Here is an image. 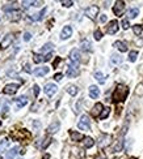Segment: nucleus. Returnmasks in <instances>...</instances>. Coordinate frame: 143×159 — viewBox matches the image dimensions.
I'll list each match as a JSON object with an SVG mask.
<instances>
[{
	"instance_id": "obj_26",
	"label": "nucleus",
	"mask_w": 143,
	"mask_h": 159,
	"mask_svg": "<svg viewBox=\"0 0 143 159\" xmlns=\"http://www.w3.org/2000/svg\"><path fill=\"white\" fill-rule=\"evenodd\" d=\"M83 142H84V147L85 149H89V147H92V146L95 145V141H93L91 137H85Z\"/></svg>"
},
{
	"instance_id": "obj_3",
	"label": "nucleus",
	"mask_w": 143,
	"mask_h": 159,
	"mask_svg": "<svg viewBox=\"0 0 143 159\" xmlns=\"http://www.w3.org/2000/svg\"><path fill=\"white\" fill-rule=\"evenodd\" d=\"M126 129H127V123L123 125V128H122L121 136H119L118 141H117L116 146H114V149H113L114 151H121V150H122V147H123V142H125V140H123V136H125V133H126Z\"/></svg>"
},
{
	"instance_id": "obj_15",
	"label": "nucleus",
	"mask_w": 143,
	"mask_h": 159,
	"mask_svg": "<svg viewBox=\"0 0 143 159\" xmlns=\"http://www.w3.org/2000/svg\"><path fill=\"white\" fill-rule=\"evenodd\" d=\"M49 70H50V69H49L47 67H41V68H36L33 73H34L37 77H42V76H46V74H47Z\"/></svg>"
},
{
	"instance_id": "obj_40",
	"label": "nucleus",
	"mask_w": 143,
	"mask_h": 159,
	"mask_svg": "<svg viewBox=\"0 0 143 159\" xmlns=\"http://www.w3.org/2000/svg\"><path fill=\"white\" fill-rule=\"evenodd\" d=\"M101 38H103V33H101L100 30H96L95 31V39L96 41H100Z\"/></svg>"
},
{
	"instance_id": "obj_38",
	"label": "nucleus",
	"mask_w": 143,
	"mask_h": 159,
	"mask_svg": "<svg viewBox=\"0 0 143 159\" xmlns=\"http://www.w3.org/2000/svg\"><path fill=\"white\" fill-rule=\"evenodd\" d=\"M50 143H51V138H50V137L45 138V142H42V145H41V149H42V150H43V149H46L49 145H50Z\"/></svg>"
},
{
	"instance_id": "obj_21",
	"label": "nucleus",
	"mask_w": 143,
	"mask_h": 159,
	"mask_svg": "<svg viewBox=\"0 0 143 159\" xmlns=\"http://www.w3.org/2000/svg\"><path fill=\"white\" fill-rule=\"evenodd\" d=\"M66 74H67V77H76V76L79 74V70H77V68H71V67H68V69H67Z\"/></svg>"
},
{
	"instance_id": "obj_9",
	"label": "nucleus",
	"mask_w": 143,
	"mask_h": 159,
	"mask_svg": "<svg viewBox=\"0 0 143 159\" xmlns=\"http://www.w3.org/2000/svg\"><path fill=\"white\" fill-rule=\"evenodd\" d=\"M113 12L116 16H122V13L125 12V3L123 1H117L113 7Z\"/></svg>"
},
{
	"instance_id": "obj_11",
	"label": "nucleus",
	"mask_w": 143,
	"mask_h": 159,
	"mask_svg": "<svg viewBox=\"0 0 143 159\" xmlns=\"http://www.w3.org/2000/svg\"><path fill=\"white\" fill-rule=\"evenodd\" d=\"M45 94L47 96H53L54 94L57 93V90H58V87H57V85H54V83H47V85L45 86Z\"/></svg>"
},
{
	"instance_id": "obj_7",
	"label": "nucleus",
	"mask_w": 143,
	"mask_h": 159,
	"mask_svg": "<svg viewBox=\"0 0 143 159\" xmlns=\"http://www.w3.org/2000/svg\"><path fill=\"white\" fill-rule=\"evenodd\" d=\"M12 42H13V35H12V34H7V35L3 38L1 43H0V50L8 48V47L12 44Z\"/></svg>"
},
{
	"instance_id": "obj_47",
	"label": "nucleus",
	"mask_w": 143,
	"mask_h": 159,
	"mask_svg": "<svg viewBox=\"0 0 143 159\" xmlns=\"http://www.w3.org/2000/svg\"><path fill=\"white\" fill-rule=\"evenodd\" d=\"M100 21H101V22H106V16H105V14L101 16V17H100Z\"/></svg>"
},
{
	"instance_id": "obj_4",
	"label": "nucleus",
	"mask_w": 143,
	"mask_h": 159,
	"mask_svg": "<svg viewBox=\"0 0 143 159\" xmlns=\"http://www.w3.org/2000/svg\"><path fill=\"white\" fill-rule=\"evenodd\" d=\"M77 127H79V129H82V130H89V128H91L89 117H88L87 115H83V116L80 117L79 123H77Z\"/></svg>"
},
{
	"instance_id": "obj_45",
	"label": "nucleus",
	"mask_w": 143,
	"mask_h": 159,
	"mask_svg": "<svg viewBox=\"0 0 143 159\" xmlns=\"http://www.w3.org/2000/svg\"><path fill=\"white\" fill-rule=\"evenodd\" d=\"M33 89H34V95L37 96L38 93H40V87H38V85H34V87H33Z\"/></svg>"
},
{
	"instance_id": "obj_28",
	"label": "nucleus",
	"mask_w": 143,
	"mask_h": 159,
	"mask_svg": "<svg viewBox=\"0 0 143 159\" xmlns=\"http://www.w3.org/2000/svg\"><path fill=\"white\" fill-rule=\"evenodd\" d=\"M138 14H139V9H138V8H131V9L129 10V13H127L129 18H135Z\"/></svg>"
},
{
	"instance_id": "obj_37",
	"label": "nucleus",
	"mask_w": 143,
	"mask_h": 159,
	"mask_svg": "<svg viewBox=\"0 0 143 159\" xmlns=\"http://www.w3.org/2000/svg\"><path fill=\"white\" fill-rule=\"evenodd\" d=\"M38 4V1H33V0H30V1H22V8H29L30 5H36Z\"/></svg>"
},
{
	"instance_id": "obj_43",
	"label": "nucleus",
	"mask_w": 143,
	"mask_h": 159,
	"mask_svg": "<svg viewBox=\"0 0 143 159\" xmlns=\"http://www.w3.org/2000/svg\"><path fill=\"white\" fill-rule=\"evenodd\" d=\"M51 57H53V54H51V52H49V54L46 55L45 57H43V61H49V60H50Z\"/></svg>"
},
{
	"instance_id": "obj_2",
	"label": "nucleus",
	"mask_w": 143,
	"mask_h": 159,
	"mask_svg": "<svg viewBox=\"0 0 143 159\" xmlns=\"http://www.w3.org/2000/svg\"><path fill=\"white\" fill-rule=\"evenodd\" d=\"M79 60H80V52L77 48L71 50L70 52V67L71 68H77L79 65Z\"/></svg>"
},
{
	"instance_id": "obj_6",
	"label": "nucleus",
	"mask_w": 143,
	"mask_h": 159,
	"mask_svg": "<svg viewBox=\"0 0 143 159\" xmlns=\"http://www.w3.org/2000/svg\"><path fill=\"white\" fill-rule=\"evenodd\" d=\"M19 87H20L19 83H8V85H7L6 87L3 89V91H4V94H8V95H13V94L17 93Z\"/></svg>"
},
{
	"instance_id": "obj_31",
	"label": "nucleus",
	"mask_w": 143,
	"mask_h": 159,
	"mask_svg": "<svg viewBox=\"0 0 143 159\" xmlns=\"http://www.w3.org/2000/svg\"><path fill=\"white\" fill-rule=\"evenodd\" d=\"M43 57L42 55H38V54H33V61L36 63V64H40L41 61H43Z\"/></svg>"
},
{
	"instance_id": "obj_51",
	"label": "nucleus",
	"mask_w": 143,
	"mask_h": 159,
	"mask_svg": "<svg viewBox=\"0 0 143 159\" xmlns=\"http://www.w3.org/2000/svg\"><path fill=\"white\" fill-rule=\"evenodd\" d=\"M0 127H1V120H0Z\"/></svg>"
},
{
	"instance_id": "obj_36",
	"label": "nucleus",
	"mask_w": 143,
	"mask_h": 159,
	"mask_svg": "<svg viewBox=\"0 0 143 159\" xmlns=\"http://www.w3.org/2000/svg\"><path fill=\"white\" fill-rule=\"evenodd\" d=\"M137 57H138V52L137 51H131L129 54V60H130V61L134 63L135 60H137Z\"/></svg>"
},
{
	"instance_id": "obj_22",
	"label": "nucleus",
	"mask_w": 143,
	"mask_h": 159,
	"mask_svg": "<svg viewBox=\"0 0 143 159\" xmlns=\"http://www.w3.org/2000/svg\"><path fill=\"white\" fill-rule=\"evenodd\" d=\"M17 150H19V147L17 146H15V147H12L11 150H8V153H7V159H15V156H16L17 154Z\"/></svg>"
},
{
	"instance_id": "obj_13",
	"label": "nucleus",
	"mask_w": 143,
	"mask_h": 159,
	"mask_svg": "<svg viewBox=\"0 0 143 159\" xmlns=\"http://www.w3.org/2000/svg\"><path fill=\"white\" fill-rule=\"evenodd\" d=\"M71 35H72V28L71 26H64L61 33V39H63V41L64 39H68Z\"/></svg>"
},
{
	"instance_id": "obj_12",
	"label": "nucleus",
	"mask_w": 143,
	"mask_h": 159,
	"mask_svg": "<svg viewBox=\"0 0 143 159\" xmlns=\"http://www.w3.org/2000/svg\"><path fill=\"white\" fill-rule=\"evenodd\" d=\"M103 109H104V107H103V104L101 103H96L95 106H93V108H92V111H91V114H92V116H95V117H100V115H101V112H103Z\"/></svg>"
},
{
	"instance_id": "obj_27",
	"label": "nucleus",
	"mask_w": 143,
	"mask_h": 159,
	"mask_svg": "<svg viewBox=\"0 0 143 159\" xmlns=\"http://www.w3.org/2000/svg\"><path fill=\"white\" fill-rule=\"evenodd\" d=\"M67 93H68L70 95H72V96L76 95L77 94V87L75 85H68L67 86Z\"/></svg>"
},
{
	"instance_id": "obj_5",
	"label": "nucleus",
	"mask_w": 143,
	"mask_h": 159,
	"mask_svg": "<svg viewBox=\"0 0 143 159\" xmlns=\"http://www.w3.org/2000/svg\"><path fill=\"white\" fill-rule=\"evenodd\" d=\"M98 12H100V9H98L97 5H91V7H88L87 9H85V16H87L88 18H91V20H95V18L97 17Z\"/></svg>"
},
{
	"instance_id": "obj_30",
	"label": "nucleus",
	"mask_w": 143,
	"mask_h": 159,
	"mask_svg": "<svg viewBox=\"0 0 143 159\" xmlns=\"http://www.w3.org/2000/svg\"><path fill=\"white\" fill-rule=\"evenodd\" d=\"M8 145H9L8 140H3V141H1V142H0V153H4V150L8 147Z\"/></svg>"
},
{
	"instance_id": "obj_46",
	"label": "nucleus",
	"mask_w": 143,
	"mask_h": 159,
	"mask_svg": "<svg viewBox=\"0 0 143 159\" xmlns=\"http://www.w3.org/2000/svg\"><path fill=\"white\" fill-rule=\"evenodd\" d=\"M24 70H25V72H28V73H32V70H30V68H29V65H28V64L24 65Z\"/></svg>"
},
{
	"instance_id": "obj_33",
	"label": "nucleus",
	"mask_w": 143,
	"mask_h": 159,
	"mask_svg": "<svg viewBox=\"0 0 143 159\" xmlns=\"http://www.w3.org/2000/svg\"><path fill=\"white\" fill-rule=\"evenodd\" d=\"M142 30H143L142 25H134V26H133V31H134V34H135V35H140Z\"/></svg>"
},
{
	"instance_id": "obj_39",
	"label": "nucleus",
	"mask_w": 143,
	"mask_h": 159,
	"mask_svg": "<svg viewBox=\"0 0 143 159\" xmlns=\"http://www.w3.org/2000/svg\"><path fill=\"white\" fill-rule=\"evenodd\" d=\"M130 28V22L127 18H125V20H122V29H125V30H127V29Z\"/></svg>"
},
{
	"instance_id": "obj_42",
	"label": "nucleus",
	"mask_w": 143,
	"mask_h": 159,
	"mask_svg": "<svg viewBox=\"0 0 143 159\" xmlns=\"http://www.w3.org/2000/svg\"><path fill=\"white\" fill-rule=\"evenodd\" d=\"M62 77H63V74H62V73H57V74L54 76V80H55V81H61Z\"/></svg>"
},
{
	"instance_id": "obj_41",
	"label": "nucleus",
	"mask_w": 143,
	"mask_h": 159,
	"mask_svg": "<svg viewBox=\"0 0 143 159\" xmlns=\"http://www.w3.org/2000/svg\"><path fill=\"white\" fill-rule=\"evenodd\" d=\"M62 4H63V7H67V8H70L72 4H74V3H72L71 0H63V1H62Z\"/></svg>"
},
{
	"instance_id": "obj_17",
	"label": "nucleus",
	"mask_w": 143,
	"mask_h": 159,
	"mask_svg": "<svg viewBox=\"0 0 143 159\" xmlns=\"http://www.w3.org/2000/svg\"><path fill=\"white\" fill-rule=\"evenodd\" d=\"M15 102H16V104H17V108H21V107H24L25 104L28 103V98L25 95H21L17 99H15Z\"/></svg>"
},
{
	"instance_id": "obj_48",
	"label": "nucleus",
	"mask_w": 143,
	"mask_h": 159,
	"mask_svg": "<svg viewBox=\"0 0 143 159\" xmlns=\"http://www.w3.org/2000/svg\"><path fill=\"white\" fill-rule=\"evenodd\" d=\"M59 61H61V59H59V57H58V59H57V60H55V63H54V68H55V67H57V65H58V64H59Z\"/></svg>"
},
{
	"instance_id": "obj_44",
	"label": "nucleus",
	"mask_w": 143,
	"mask_h": 159,
	"mask_svg": "<svg viewBox=\"0 0 143 159\" xmlns=\"http://www.w3.org/2000/svg\"><path fill=\"white\" fill-rule=\"evenodd\" d=\"M30 38H32V35H30V33H25L24 34V41H30Z\"/></svg>"
},
{
	"instance_id": "obj_23",
	"label": "nucleus",
	"mask_w": 143,
	"mask_h": 159,
	"mask_svg": "<svg viewBox=\"0 0 143 159\" xmlns=\"http://www.w3.org/2000/svg\"><path fill=\"white\" fill-rule=\"evenodd\" d=\"M70 136H71L72 141H80V140H84L83 134H80V133H77V132H74V130H71V132H70Z\"/></svg>"
},
{
	"instance_id": "obj_16",
	"label": "nucleus",
	"mask_w": 143,
	"mask_h": 159,
	"mask_svg": "<svg viewBox=\"0 0 143 159\" xmlns=\"http://www.w3.org/2000/svg\"><path fill=\"white\" fill-rule=\"evenodd\" d=\"M98 95H100V90H98V87L97 86H95V85H92L89 87V96L92 99H97Z\"/></svg>"
},
{
	"instance_id": "obj_19",
	"label": "nucleus",
	"mask_w": 143,
	"mask_h": 159,
	"mask_svg": "<svg viewBox=\"0 0 143 159\" xmlns=\"http://www.w3.org/2000/svg\"><path fill=\"white\" fill-rule=\"evenodd\" d=\"M121 63H122V56H119V55H112V57H110L112 65H118Z\"/></svg>"
},
{
	"instance_id": "obj_10",
	"label": "nucleus",
	"mask_w": 143,
	"mask_h": 159,
	"mask_svg": "<svg viewBox=\"0 0 143 159\" xmlns=\"http://www.w3.org/2000/svg\"><path fill=\"white\" fill-rule=\"evenodd\" d=\"M118 29H119L118 22H117L116 20H113V21L109 22L108 28H106V33H108V34H116L117 31H118Z\"/></svg>"
},
{
	"instance_id": "obj_1",
	"label": "nucleus",
	"mask_w": 143,
	"mask_h": 159,
	"mask_svg": "<svg viewBox=\"0 0 143 159\" xmlns=\"http://www.w3.org/2000/svg\"><path fill=\"white\" fill-rule=\"evenodd\" d=\"M127 94H129V89H127V86L122 85V83H119V85H117L116 90H114L113 93V100L116 102H123L125 99H126Z\"/></svg>"
},
{
	"instance_id": "obj_29",
	"label": "nucleus",
	"mask_w": 143,
	"mask_h": 159,
	"mask_svg": "<svg viewBox=\"0 0 143 159\" xmlns=\"http://www.w3.org/2000/svg\"><path fill=\"white\" fill-rule=\"evenodd\" d=\"M82 48L84 50V51H91V42L89 41H87V39H85V41H83L82 42Z\"/></svg>"
},
{
	"instance_id": "obj_50",
	"label": "nucleus",
	"mask_w": 143,
	"mask_h": 159,
	"mask_svg": "<svg viewBox=\"0 0 143 159\" xmlns=\"http://www.w3.org/2000/svg\"><path fill=\"white\" fill-rule=\"evenodd\" d=\"M97 159H106V158H105V156H98Z\"/></svg>"
},
{
	"instance_id": "obj_24",
	"label": "nucleus",
	"mask_w": 143,
	"mask_h": 159,
	"mask_svg": "<svg viewBox=\"0 0 143 159\" xmlns=\"http://www.w3.org/2000/svg\"><path fill=\"white\" fill-rule=\"evenodd\" d=\"M95 78L97 80L98 83H101V85H103V83H105V78H106V77H105V76H104L101 72H96V73H95Z\"/></svg>"
},
{
	"instance_id": "obj_20",
	"label": "nucleus",
	"mask_w": 143,
	"mask_h": 159,
	"mask_svg": "<svg viewBox=\"0 0 143 159\" xmlns=\"http://www.w3.org/2000/svg\"><path fill=\"white\" fill-rule=\"evenodd\" d=\"M114 47H116V48H118L121 52H126L127 51V46L123 43V42H119V41L114 42Z\"/></svg>"
},
{
	"instance_id": "obj_34",
	"label": "nucleus",
	"mask_w": 143,
	"mask_h": 159,
	"mask_svg": "<svg viewBox=\"0 0 143 159\" xmlns=\"http://www.w3.org/2000/svg\"><path fill=\"white\" fill-rule=\"evenodd\" d=\"M135 94H137L138 96H143V82L137 86V89H135Z\"/></svg>"
},
{
	"instance_id": "obj_32",
	"label": "nucleus",
	"mask_w": 143,
	"mask_h": 159,
	"mask_svg": "<svg viewBox=\"0 0 143 159\" xmlns=\"http://www.w3.org/2000/svg\"><path fill=\"white\" fill-rule=\"evenodd\" d=\"M109 114H110V108H109V107H106V108H104V109H103V112H101L100 119H101V120L106 119V117L109 116Z\"/></svg>"
},
{
	"instance_id": "obj_52",
	"label": "nucleus",
	"mask_w": 143,
	"mask_h": 159,
	"mask_svg": "<svg viewBox=\"0 0 143 159\" xmlns=\"http://www.w3.org/2000/svg\"><path fill=\"white\" fill-rule=\"evenodd\" d=\"M131 159H135V158H131Z\"/></svg>"
},
{
	"instance_id": "obj_8",
	"label": "nucleus",
	"mask_w": 143,
	"mask_h": 159,
	"mask_svg": "<svg viewBox=\"0 0 143 159\" xmlns=\"http://www.w3.org/2000/svg\"><path fill=\"white\" fill-rule=\"evenodd\" d=\"M22 13L20 9H12L11 12H8V18L11 21H13V22H16V21H19L20 18H21Z\"/></svg>"
},
{
	"instance_id": "obj_18",
	"label": "nucleus",
	"mask_w": 143,
	"mask_h": 159,
	"mask_svg": "<svg viewBox=\"0 0 143 159\" xmlns=\"http://www.w3.org/2000/svg\"><path fill=\"white\" fill-rule=\"evenodd\" d=\"M109 141H110V136H106V134H103L100 137V141H98V146L100 147H104L105 145H108Z\"/></svg>"
},
{
	"instance_id": "obj_14",
	"label": "nucleus",
	"mask_w": 143,
	"mask_h": 159,
	"mask_svg": "<svg viewBox=\"0 0 143 159\" xmlns=\"http://www.w3.org/2000/svg\"><path fill=\"white\" fill-rule=\"evenodd\" d=\"M59 128H61V123L59 121H53L50 125H49L47 132L50 133V134H54V133H57L59 130Z\"/></svg>"
},
{
	"instance_id": "obj_49",
	"label": "nucleus",
	"mask_w": 143,
	"mask_h": 159,
	"mask_svg": "<svg viewBox=\"0 0 143 159\" xmlns=\"http://www.w3.org/2000/svg\"><path fill=\"white\" fill-rule=\"evenodd\" d=\"M49 158H50V155H49V154H46V155L43 156V159H49Z\"/></svg>"
},
{
	"instance_id": "obj_25",
	"label": "nucleus",
	"mask_w": 143,
	"mask_h": 159,
	"mask_svg": "<svg viewBox=\"0 0 143 159\" xmlns=\"http://www.w3.org/2000/svg\"><path fill=\"white\" fill-rule=\"evenodd\" d=\"M45 13H46V8H43V9L41 10L40 13H37V14H32V16H30V18H32L33 21H40L41 18H42V16L45 14Z\"/></svg>"
},
{
	"instance_id": "obj_35",
	"label": "nucleus",
	"mask_w": 143,
	"mask_h": 159,
	"mask_svg": "<svg viewBox=\"0 0 143 159\" xmlns=\"http://www.w3.org/2000/svg\"><path fill=\"white\" fill-rule=\"evenodd\" d=\"M53 43H46L45 44V46H43L42 47V48H41V52H42V54H43V52H47V51H51V50H53Z\"/></svg>"
}]
</instances>
